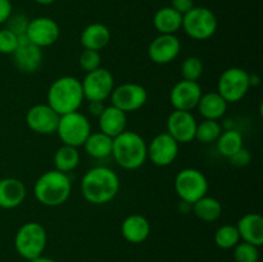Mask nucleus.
<instances>
[{
  "label": "nucleus",
  "mask_w": 263,
  "mask_h": 262,
  "mask_svg": "<svg viewBox=\"0 0 263 262\" xmlns=\"http://www.w3.org/2000/svg\"><path fill=\"white\" fill-rule=\"evenodd\" d=\"M61 30L59 26L53 18L50 17H37L30 20L26 36L28 41L39 48H48L58 41Z\"/></svg>",
  "instance_id": "12"
},
{
  "label": "nucleus",
  "mask_w": 263,
  "mask_h": 262,
  "mask_svg": "<svg viewBox=\"0 0 263 262\" xmlns=\"http://www.w3.org/2000/svg\"><path fill=\"white\" fill-rule=\"evenodd\" d=\"M89 103H90L89 108H90V112H91V115L99 117V115L103 112V109H104V107H105V105L103 104L104 102H89Z\"/></svg>",
  "instance_id": "40"
},
{
  "label": "nucleus",
  "mask_w": 263,
  "mask_h": 262,
  "mask_svg": "<svg viewBox=\"0 0 263 262\" xmlns=\"http://www.w3.org/2000/svg\"><path fill=\"white\" fill-rule=\"evenodd\" d=\"M48 243L46 230L39 222H26L18 229L14 236V247L22 258L32 261L41 256Z\"/></svg>",
  "instance_id": "5"
},
{
  "label": "nucleus",
  "mask_w": 263,
  "mask_h": 262,
  "mask_svg": "<svg viewBox=\"0 0 263 262\" xmlns=\"http://www.w3.org/2000/svg\"><path fill=\"white\" fill-rule=\"evenodd\" d=\"M13 7L10 0H0V25L5 23L12 15Z\"/></svg>",
  "instance_id": "39"
},
{
  "label": "nucleus",
  "mask_w": 263,
  "mask_h": 262,
  "mask_svg": "<svg viewBox=\"0 0 263 262\" xmlns=\"http://www.w3.org/2000/svg\"><path fill=\"white\" fill-rule=\"evenodd\" d=\"M80 41L84 49L100 51L109 44L110 31L103 23H91L82 30Z\"/></svg>",
  "instance_id": "24"
},
{
  "label": "nucleus",
  "mask_w": 263,
  "mask_h": 262,
  "mask_svg": "<svg viewBox=\"0 0 263 262\" xmlns=\"http://www.w3.org/2000/svg\"><path fill=\"white\" fill-rule=\"evenodd\" d=\"M120 192L118 175L109 167L98 166L82 176L81 193L91 204H105L116 198Z\"/></svg>",
  "instance_id": "1"
},
{
  "label": "nucleus",
  "mask_w": 263,
  "mask_h": 262,
  "mask_svg": "<svg viewBox=\"0 0 263 262\" xmlns=\"http://www.w3.org/2000/svg\"><path fill=\"white\" fill-rule=\"evenodd\" d=\"M61 116L49 104L32 105L26 115V123L33 133L50 135L57 131Z\"/></svg>",
  "instance_id": "16"
},
{
  "label": "nucleus",
  "mask_w": 263,
  "mask_h": 262,
  "mask_svg": "<svg viewBox=\"0 0 263 262\" xmlns=\"http://www.w3.org/2000/svg\"><path fill=\"white\" fill-rule=\"evenodd\" d=\"M216 143L218 153L226 158H230L239 149L243 148V135L235 128H229L221 133Z\"/></svg>",
  "instance_id": "29"
},
{
  "label": "nucleus",
  "mask_w": 263,
  "mask_h": 262,
  "mask_svg": "<svg viewBox=\"0 0 263 262\" xmlns=\"http://www.w3.org/2000/svg\"><path fill=\"white\" fill-rule=\"evenodd\" d=\"M222 133V126L218 121L215 120H203L202 122L197 123V130H195V139L199 143L211 144L217 141Z\"/></svg>",
  "instance_id": "30"
},
{
  "label": "nucleus",
  "mask_w": 263,
  "mask_h": 262,
  "mask_svg": "<svg viewBox=\"0 0 263 262\" xmlns=\"http://www.w3.org/2000/svg\"><path fill=\"white\" fill-rule=\"evenodd\" d=\"M30 262H57V261H55V259L50 258V257H45V256H43V254H41V256L36 257V258H33L32 261H30Z\"/></svg>",
  "instance_id": "41"
},
{
  "label": "nucleus",
  "mask_w": 263,
  "mask_h": 262,
  "mask_svg": "<svg viewBox=\"0 0 263 262\" xmlns=\"http://www.w3.org/2000/svg\"><path fill=\"white\" fill-rule=\"evenodd\" d=\"M202 94V87L198 82L181 80L170 91V102L175 109L192 112L197 108Z\"/></svg>",
  "instance_id": "17"
},
{
  "label": "nucleus",
  "mask_w": 263,
  "mask_h": 262,
  "mask_svg": "<svg viewBox=\"0 0 263 262\" xmlns=\"http://www.w3.org/2000/svg\"><path fill=\"white\" fill-rule=\"evenodd\" d=\"M7 27L9 31H12L13 33H15L17 36L21 35H26V31H27L28 23H30V20L26 14L23 13H15V14L10 15L8 18L7 22Z\"/></svg>",
  "instance_id": "35"
},
{
  "label": "nucleus",
  "mask_w": 263,
  "mask_h": 262,
  "mask_svg": "<svg viewBox=\"0 0 263 262\" xmlns=\"http://www.w3.org/2000/svg\"><path fill=\"white\" fill-rule=\"evenodd\" d=\"M203 71H204V66L198 57H189L185 59L181 63V69H180L182 80L194 82H198V80L202 77Z\"/></svg>",
  "instance_id": "32"
},
{
  "label": "nucleus",
  "mask_w": 263,
  "mask_h": 262,
  "mask_svg": "<svg viewBox=\"0 0 263 262\" xmlns=\"http://www.w3.org/2000/svg\"><path fill=\"white\" fill-rule=\"evenodd\" d=\"M171 8L184 15L192 8H194V0H171Z\"/></svg>",
  "instance_id": "38"
},
{
  "label": "nucleus",
  "mask_w": 263,
  "mask_h": 262,
  "mask_svg": "<svg viewBox=\"0 0 263 262\" xmlns=\"http://www.w3.org/2000/svg\"><path fill=\"white\" fill-rule=\"evenodd\" d=\"M240 241L239 231L234 225H222L216 230L215 243L221 249H233Z\"/></svg>",
  "instance_id": "31"
},
{
  "label": "nucleus",
  "mask_w": 263,
  "mask_h": 262,
  "mask_svg": "<svg viewBox=\"0 0 263 262\" xmlns=\"http://www.w3.org/2000/svg\"><path fill=\"white\" fill-rule=\"evenodd\" d=\"M113 139L102 131L91 133L84 143L85 152L94 159H105L112 156Z\"/></svg>",
  "instance_id": "26"
},
{
  "label": "nucleus",
  "mask_w": 263,
  "mask_h": 262,
  "mask_svg": "<svg viewBox=\"0 0 263 262\" xmlns=\"http://www.w3.org/2000/svg\"><path fill=\"white\" fill-rule=\"evenodd\" d=\"M180 50H181V43L176 36L159 33L149 45L148 55L154 63L168 64L177 58Z\"/></svg>",
  "instance_id": "18"
},
{
  "label": "nucleus",
  "mask_w": 263,
  "mask_h": 262,
  "mask_svg": "<svg viewBox=\"0 0 263 262\" xmlns=\"http://www.w3.org/2000/svg\"><path fill=\"white\" fill-rule=\"evenodd\" d=\"M236 229L240 240L251 243L256 247L263 244V217L259 213H247L238 221Z\"/></svg>",
  "instance_id": "21"
},
{
  "label": "nucleus",
  "mask_w": 263,
  "mask_h": 262,
  "mask_svg": "<svg viewBox=\"0 0 263 262\" xmlns=\"http://www.w3.org/2000/svg\"><path fill=\"white\" fill-rule=\"evenodd\" d=\"M81 85L85 99L89 102H104L115 89V79L107 68L99 67L94 71L87 72Z\"/></svg>",
  "instance_id": "10"
},
{
  "label": "nucleus",
  "mask_w": 263,
  "mask_h": 262,
  "mask_svg": "<svg viewBox=\"0 0 263 262\" xmlns=\"http://www.w3.org/2000/svg\"><path fill=\"white\" fill-rule=\"evenodd\" d=\"M122 236L133 244H140L148 239L151 234V223L144 216L134 213L127 216L121 225Z\"/></svg>",
  "instance_id": "22"
},
{
  "label": "nucleus",
  "mask_w": 263,
  "mask_h": 262,
  "mask_svg": "<svg viewBox=\"0 0 263 262\" xmlns=\"http://www.w3.org/2000/svg\"><path fill=\"white\" fill-rule=\"evenodd\" d=\"M26 198V186L15 177L0 180V208L13 210L23 203Z\"/></svg>",
  "instance_id": "20"
},
{
  "label": "nucleus",
  "mask_w": 263,
  "mask_h": 262,
  "mask_svg": "<svg viewBox=\"0 0 263 262\" xmlns=\"http://www.w3.org/2000/svg\"><path fill=\"white\" fill-rule=\"evenodd\" d=\"M72 182L68 175L55 169L40 175L33 185V195L39 203L46 207H58L68 200Z\"/></svg>",
  "instance_id": "4"
},
{
  "label": "nucleus",
  "mask_w": 263,
  "mask_h": 262,
  "mask_svg": "<svg viewBox=\"0 0 263 262\" xmlns=\"http://www.w3.org/2000/svg\"><path fill=\"white\" fill-rule=\"evenodd\" d=\"M234 258L236 262H258L259 251L258 247L247 241H239L234 247Z\"/></svg>",
  "instance_id": "33"
},
{
  "label": "nucleus",
  "mask_w": 263,
  "mask_h": 262,
  "mask_svg": "<svg viewBox=\"0 0 263 262\" xmlns=\"http://www.w3.org/2000/svg\"><path fill=\"white\" fill-rule=\"evenodd\" d=\"M55 133L64 145L80 148L91 134V125L86 116L76 110L59 117Z\"/></svg>",
  "instance_id": "6"
},
{
  "label": "nucleus",
  "mask_w": 263,
  "mask_h": 262,
  "mask_svg": "<svg viewBox=\"0 0 263 262\" xmlns=\"http://www.w3.org/2000/svg\"><path fill=\"white\" fill-rule=\"evenodd\" d=\"M197 120L194 115L187 110H172L167 117V134L179 144H187L195 139Z\"/></svg>",
  "instance_id": "15"
},
{
  "label": "nucleus",
  "mask_w": 263,
  "mask_h": 262,
  "mask_svg": "<svg viewBox=\"0 0 263 262\" xmlns=\"http://www.w3.org/2000/svg\"><path fill=\"white\" fill-rule=\"evenodd\" d=\"M154 28L161 35H175L182 26V14L171 7H163L153 17Z\"/></svg>",
  "instance_id": "25"
},
{
  "label": "nucleus",
  "mask_w": 263,
  "mask_h": 262,
  "mask_svg": "<svg viewBox=\"0 0 263 262\" xmlns=\"http://www.w3.org/2000/svg\"><path fill=\"white\" fill-rule=\"evenodd\" d=\"M79 64L82 68V71L91 72L94 69L99 68L102 64V57H100V51L90 50V49H84L79 57Z\"/></svg>",
  "instance_id": "34"
},
{
  "label": "nucleus",
  "mask_w": 263,
  "mask_h": 262,
  "mask_svg": "<svg viewBox=\"0 0 263 262\" xmlns=\"http://www.w3.org/2000/svg\"><path fill=\"white\" fill-rule=\"evenodd\" d=\"M229 103L217 91L202 94L197 109L204 120L218 121L226 115Z\"/></svg>",
  "instance_id": "23"
},
{
  "label": "nucleus",
  "mask_w": 263,
  "mask_h": 262,
  "mask_svg": "<svg viewBox=\"0 0 263 262\" xmlns=\"http://www.w3.org/2000/svg\"><path fill=\"white\" fill-rule=\"evenodd\" d=\"M217 17L205 7H194L182 15V26L187 36L194 40H208L217 31Z\"/></svg>",
  "instance_id": "7"
},
{
  "label": "nucleus",
  "mask_w": 263,
  "mask_h": 262,
  "mask_svg": "<svg viewBox=\"0 0 263 262\" xmlns=\"http://www.w3.org/2000/svg\"><path fill=\"white\" fill-rule=\"evenodd\" d=\"M175 192L184 203L192 205L207 195L208 180L197 169H184L175 177Z\"/></svg>",
  "instance_id": "8"
},
{
  "label": "nucleus",
  "mask_w": 263,
  "mask_h": 262,
  "mask_svg": "<svg viewBox=\"0 0 263 262\" xmlns=\"http://www.w3.org/2000/svg\"><path fill=\"white\" fill-rule=\"evenodd\" d=\"M192 207L194 215L204 222H213V221L218 220L222 213L221 203L216 198L208 197V195H204L195 203H193Z\"/></svg>",
  "instance_id": "27"
},
{
  "label": "nucleus",
  "mask_w": 263,
  "mask_h": 262,
  "mask_svg": "<svg viewBox=\"0 0 263 262\" xmlns=\"http://www.w3.org/2000/svg\"><path fill=\"white\" fill-rule=\"evenodd\" d=\"M112 105L125 113L135 112L141 109L148 100V91L145 87L135 82H126V84L115 86L110 94Z\"/></svg>",
  "instance_id": "11"
},
{
  "label": "nucleus",
  "mask_w": 263,
  "mask_h": 262,
  "mask_svg": "<svg viewBox=\"0 0 263 262\" xmlns=\"http://www.w3.org/2000/svg\"><path fill=\"white\" fill-rule=\"evenodd\" d=\"M18 46V36L8 28L0 30V53L12 55Z\"/></svg>",
  "instance_id": "36"
},
{
  "label": "nucleus",
  "mask_w": 263,
  "mask_h": 262,
  "mask_svg": "<svg viewBox=\"0 0 263 262\" xmlns=\"http://www.w3.org/2000/svg\"><path fill=\"white\" fill-rule=\"evenodd\" d=\"M180 144L170 134L161 133L148 144V158L158 167H167L175 162Z\"/></svg>",
  "instance_id": "13"
},
{
  "label": "nucleus",
  "mask_w": 263,
  "mask_h": 262,
  "mask_svg": "<svg viewBox=\"0 0 263 262\" xmlns=\"http://www.w3.org/2000/svg\"><path fill=\"white\" fill-rule=\"evenodd\" d=\"M84 100L81 81L73 76H62L51 82L46 104L62 116L79 110Z\"/></svg>",
  "instance_id": "3"
},
{
  "label": "nucleus",
  "mask_w": 263,
  "mask_h": 262,
  "mask_svg": "<svg viewBox=\"0 0 263 262\" xmlns=\"http://www.w3.org/2000/svg\"><path fill=\"white\" fill-rule=\"evenodd\" d=\"M33 2L37 3V4H40V5H50V4H53L55 0H33Z\"/></svg>",
  "instance_id": "42"
},
{
  "label": "nucleus",
  "mask_w": 263,
  "mask_h": 262,
  "mask_svg": "<svg viewBox=\"0 0 263 262\" xmlns=\"http://www.w3.org/2000/svg\"><path fill=\"white\" fill-rule=\"evenodd\" d=\"M249 89V73L239 67H230L225 69L217 81V92L228 103L240 102Z\"/></svg>",
  "instance_id": "9"
},
{
  "label": "nucleus",
  "mask_w": 263,
  "mask_h": 262,
  "mask_svg": "<svg viewBox=\"0 0 263 262\" xmlns=\"http://www.w3.org/2000/svg\"><path fill=\"white\" fill-rule=\"evenodd\" d=\"M80 158L81 157H80L79 149L63 144L54 153V167H55L57 171H61L63 174L68 175V172L73 171L79 166Z\"/></svg>",
  "instance_id": "28"
},
{
  "label": "nucleus",
  "mask_w": 263,
  "mask_h": 262,
  "mask_svg": "<svg viewBox=\"0 0 263 262\" xmlns=\"http://www.w3.org/2000/svg\"><path fill=\"white\" fill-rule=\"evenodd\" d=\"M13 63L23 73L39 71L43 63V49L30 43L26 35L18 36V46L12 54Z\"/></svg>",
  "instance_id": "14"
},
{
  "label": "nucleus",
  "mask_w": 263,
  "mask_h": 262,
  "mask_svg": "<svg viewBox=\"0 0 263 262\" xmlns=\"http://www.w3.org/2000/svg\"><path fill=\"white\" fill-rule=\"evenodd\" d=\"M230 162L231 164H234L235 167H246L251 163V159H252V154L249 153L248 149H246L243 146L241 149H239L235 154L230 157Z\"/></svg>",
  "instance_id": "37"
},
{
  "label": "nucleus",
  "mask_w": 263,
  "mask_h": 262,
  "mask_svg": "<svg viewBox=\"0 0 263 262\" xmlns=\"http://www.w3.org/2000/svg\"><path fill=\"white\" fill-rule=\"evenodd\" d=\"M112 157L125 170H138L148 159V144L140 134L126 130L113 138Z\"/></svg>",
  "instance_id": "2"
},
{
  "label": "nucleus",
  "mask_w": 263,
  "mask_h": 262,
  "mask_svg": "<svg viewBox=\"0 0 263 262\" xmlns=\"http://www.w3.org/2000/svg\"><path fill=\"white\" fill-rule=\"evenodd\" d=\"M99 128L103 134L116 138L123 131H126L127 126V113L118 109L115 105L104 107L103 112L99 115Z\"/></svg>",
  "instance_id": "19"
}]
</instances>
